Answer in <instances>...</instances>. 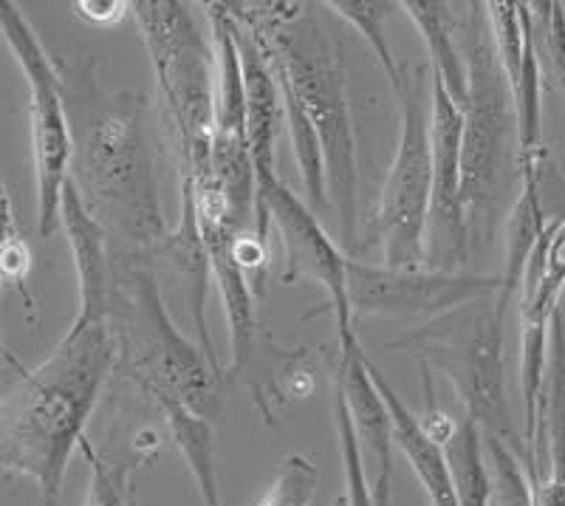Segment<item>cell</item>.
<instances>
[{
    "mask_svg": "<svg viewBox=\"0 0 565 506\" xmlns=\"http://www.w3.org/2000/svg\"><path fill=\"white\" fill-rule=\"evenodd\" d=\"M532 12V34L537 49L543 83L559 91L565 99V7L557 0L529 3Z\"/></svg>",
    "mask_w": 565,
    "mask_h": 506,
    "instance_id": "cell-24",
    "label": "cell"
},
{
    "mask_svg": "<svg viewBox=\"0 0 565 506\" xmlns=\"http://www.w3.org/2000/svg\"><path fill=\"white\" fill-rule=\"evenodd\" d=\"M427 71L396 85L398 141L373 215V241L387 266H427V224L433 201V136Z\"/></svg>",
    "mask_w": 565,
    "mask_h": 506,
    "instance_id": "cell-8",
    "label": "cell"
},
{
    "mask_svg": "<svg viewBox=\"0 0 565 506\" xmlns=\"http://www.w3.org/2000/svg\"><path fill=\"white\" fill-rule=\"evenodd\" d=\"M108 326L116 346V373L141 397L179 399L206 417V404L224 377L201 348L175 328L159 283L139 261L114 257Z\"/></svg>",
    "mask_w": 565,
    "mask_h": 506,
    "instance_id": "cell-5",
    "label": "cell"
},
{
    "mask_svg": "<svg viewBox=\"0 0 565 506\" xmlns=\"http://www.w3.org/2000/svg\"><path fill=\"white\" fill-rule=\"evenodd\" d=\"M503 326L507 306L489 297L402 334L387 342V351L411 354L418 368L441 371L461 399L463 417L476 422L483 436L512 444L523 458V436L512 424L503 382Z\"/></svg>",
    "mask_w": 565,
    "mask_h": 506,
    "instance_id": "cell-6",
    "label": "cell"
},
{
    "mask_svg": "<svg viewBox=\"0 0 565 506\" xmlns=\"http://www.w3.org/2000/svg\"><path fill=\"white\" fill-rule=\"evenodd\" d=\"M501 295V275H463L433 266H373L348 257L353 317L438 320L469 303Z\"/></svg>",
    "mask_w": 565,
    "mask_h": 506,
    "instance_id": "cell-12",
    "label": "cell"
},
{
    "mask_svg": "<svg viewBox=\"0 0 565 506\" xmlns=\"http://www.w3.org/2000/svg\"><path fill=\"white\" fill-rule=\"evenodd\" d=\"M164 257L170 263V270L184 281L186 303H190V317H193L195 337H199L201 351L210 357V362L221 371L224 377V368L218 362V354L212 348L210 328H206V277H212L210 266V252H206L204 235H201L199 226V212H195V199H193V185L186 179H181V219L175 232H170L168 241L148 257Z\"/></svg>",
    "mask_w": 565,
    "mask_h": 506,
    "instance_id": "cell-17",
    "label": "cell"
},
{
    "mask_svg": "<svg viewBox=\"0 0 565 506\" xmlns=\"http://www.w3.org/2000/svg\"><path fill=\"white\" fill-rule=\"evenodd\" d=\"M367 368H371V377L380 388L382 399H385L387 411H391L393 419V442L402 450L407 462H411L413 473H416L418 484L427 493L433 506H458L456 495V481H452L450 462H447V453H444V444L436 442V439L422 428V419L402 402L393 384L387 382L385 373L373 366L367 359Z\"/></svg>",
    "mask_w": 565,
    "mask_h": 506,
    "instance_id": "cell-18",
    "label": "cell"
},
{
    "mask_svg": "<svg viewBox=\"0 0 565 506\" xmlns=\"http://www.w3.org/2000/svg\"><path fill=\"white\" fill-rule=\"evenodd\" d=\"M0 32L29 83V119H32L34 201H38V235L60 230L63 192L71 179V125L63 85L54 57L43 49L26 14L14 3H0Z\"/></svg>",
    "mask_w": 565,
    "mask_h": 506,
    "instance_id": "cell-9",
    "label": "cell"
},
{
    "mask_svg": "<svg viewBox=\"0 0 565 506\" xmlns=\"http://www.w3.org/2000/svg\"><path fill=\"white\" fill-rule=\"evenodd\" d=\"M402 12L416 23L422 34L427 54H430L433 77L447 88L452 103L463 108L469 94V68L467 57L461 52L456 27V3H441V0H405Z\"/></svg>",
    "mask_w": 565,
    "mask_h": 506,
    "instance_id": "cell-20",
    "label": "cell"
},
{
    "mask_svg": "<svg viewBox=\"0 0 565 506\" xmlns=\"http://www.w3.org/2000/svg\"><path fill=\"white\" fill-rule=\"evenodd\" d=\"M232 18V14H230ZM235 23V38H238L241 63H244V83H246V116H249V141H252V159H255L257 176L277 173L275 167V141L280 130V119L286 116L282 110V94L266 63L260 45L252 40V34Z\"/></svg>",
    "mask_w": 565,
    "mask_h": 506,
    "instance_id": "cell-19",
    "label": "cell"
},
{
    "mask_svg": "<svg viewBox=\"0 0 565 506\" xmlns=\"http://www.w3.org/2000/svg\"><path fill=\"white\" fill-rule=\"evenodd\" d=\"M546 447V473L534 484V504L565 506V317L557 308L548 340V371L540 399L537 470L540 450Z\"/></svg>",
    "mask_w": 565,
    "mask_h": 506,
    "instance_id": "cell-16",
    "label": "cell"
},
{
    "mask_svg": "<svg viewBox=\"0 0 565 506\" xmlns=\"http://www.w3.org/2000/svg\"><path fill=\"white\" fill-rule=\"evenodd\" d=\"M331 417H334L337 442H340V462L342 473H345V498L348 506H373L371 484H367L365 462H362L360 439H356V428H353V417L348 411L345 393L342 384L334 377V391H331Z\"/></svg>",
    "mask_w": 565,
    "mask_h": 506,
    "instance_id": "cell-25",
    "label": "cell"
},
{
    "mask_svg": "<svg viewBox=\"0 0 565 506\" xmlns=\"http://www.w3.org/2000/svg\"><path fill=\"white\" fill-rule=\"evenodd\" d=\"M156 408L164 417L170 439H173L175 450L193 475L201 506H224L221 504L218 470H215V433H212L210 419L201 417L193 408H186L179 399H159Z\"/></svg>",
    "mask_w": 565,
    "mask_h": 506,
    "instance_id": "cell-21",
    "label": "cell"
},
{
    "mask_svg": "<svg viewBox=\"0 0 565 506\" xmlns=\"http://www.w3.org/2000/svg\"><path fill=\"white\" fill-rule=\"evenodd\" d=\"M430 136H433V201L427 224V266L458 272L467 266L469 232L463 215V114L430 71Z\"/></svg>",
    "mask_w": 565,
    "mask_h": 506,
    "instance_id": "cell-13",
    "label": "cell"
},
{
    "mask_svg": "<svg viewBox=\"0 0 565 506\" xmlns=\"http://www.w3.org/2000/svg\"><path fill=\"white\" fill-rule=\"evenodd\" d=\"M134 9L128 0H77L74 12L90 27H116Z\"/></svg>",
    "mask_w": 565,
    "mask_h": 506,
    "instance_id": "cell-28",
    "label": "cell"
},
{
    "mask_svg": "<svg viewBox=\"0 0 565 506\" xmlns=\"http://www.w3.org/2000/svg\"><path fill=\"white\" fill-rule=\"evenodd\" d=\"M334 506H348V498H345V495H340V498H334Z\"/></svg>",
    "mask_w": 565,
    "mask_h": 506,
    "instance_id": "cell-29",
    "label": "cell"
},
{
    "mask_svg": "<svg viewBox=\"0 0 565 506\" xmlns=\"http://www.w3.org/2000/svg\"><path fill=\"white\" fill-rule=\"evenodd\" d=\"M60 226L68 235L74 270H77L79 308L74 317L85 320H103L108 317L110 303V277H114V250L99 226V221L88 212L79 199L77 187L65 185L63 210H60Z\"/></svg>",
    "mask_w": 565,
    "mask_h": 506,
    "instance_id": "cell-15",
    "label": "cell"
},
{
    "mask_svg": "<svg viewBox=\"0 0 565 506\" xmlns=\"http://www.w3.org/2000/svg\"><path fill=\"white\" fill-rule=\"evenodd\" d=\"M71 125V185L99 221L114 257L148 261L168 241L148 96L108 88L97 60L54 57Z\"/></svg>",
    "mask_w": 565,
    "mask_h": 506,
    "instance_id": "cell-1",
    "label": "cell"
},
{
    "mask_svg": "<svg viewBox=\"0 0 565 506\" xmlns=\"http://www.w3.org/2000/svg\"><path fill=\"white\" fill-rule=\"evenodd\" d=\"M206 20L215 52V123H212V176L230 204L232 226L255 230L257 173L252 159L246 83L238 38L226 3H206Z\"/></svg>",
    "mask_w": 565,
    "mask_h": 506,
    "instance_id": "cell-10",
    "label": "cell"
},
{
    "mask_svg": "<svg viewBox=\"0 0 565 506\" xmlns=\"http://www.w3.org/2000/svg\"><path fill=\"white\" fill-rule=\"evenodd\" d=\"M483 453H487L489 478H492L494 506H537L532 475L512 444L498 436H483Z\"/></svg>",
    "mask_w": 565,
    "mask_h": 506,
    "instance_id": "cell-23",
    "label": "cell"
},
{
    "mask_svg": "<svg viewBox=\"0 0 565 506\" xmlns=\"http://www.w3.org/2000/svg\"><path fill=\"white\" fill-rule=\"evenodd\" d=\"M116 346L108 317H74L49 359L18 368L0 402V464L7 475L34 481L45 506L57 504L74 447H83L85 424L97 411Z\"/></svg>",
    "mask_w": 565,
    "mask_h": 506,
    "instance_id": "cell-2",
    "label": "cell"
},
{
    "mask_svg": "<svg viewBox=\"0 0 565 506\" xmlns=\"http://www.w3.org/2000/svg\"><path fill=\"white\" fill-rule=\"evenodd\" d=\"M130 14L141 29L153 63L161 103L168 108L181 159V179L212 176V123H215V52L204 43L186 3L139 0Z\"/></svg>",
    "mask_w": 565,
    "mask_h": 506,
    "instance_id": "cell-7",
    "label": "cell"
},
{
    "mask_svg": "<svg viewBox=\"0 0 565 506\" xmlns=\"http://www.w3.org/2000/svg\"><path fill=\"white\" fill-rule=\"evenodd\" d=\"M322 3L300 0H230L226 12L252 34L271 74L295 91L315 123L326 156L328 199L340 221L342 246L356 250L360 165L348 99L342 43L322 14Z\"/></svg>",
    "mask_w": 565,
    "mask_h": 506,
    "instance_id": "cell-3",
    "label": "cell"
},
{
    "mask_svg": "<svg viewBox=\"0 0 565 506\" xmlns=\"http://www.w3.org/2000/svg\"><path fill=\"white\" fill-rule=\"evenodd\" d=\"M317 498V464L309 455L289 453L277 464L275 481L257 506H315Z\"/></svg>",
    "mask_w": 565,
    "mask_h": 506,
    "instance_id": "cell-26",
    "label": "cell"
},
{
    "mask_svg": "<svg viewBox=\"0 0 565 506\" xmlns=\"http://www.w3.org/2000/svg\"><path fill=\"white\" fill-rule=\"evenodd\" d=\"M275 224L282 244V283L311 281L326 292L328 306L340 328V337L353 334V312L348 301V257L328 238L315 210L302 204L277 173L257 176L255 232L266 241Z\"/></svg>",
    "mask_w": 565,
    "mask_h": 506,
    "instance_id": "cell-11",
    "label": "cell"
},
{
    "mask_svg": "<svg viewBox=\"0 0 565 506\" xmlns=\"http://www.w3.org/2000/svg\"><path fill=\"white\" fill-rule=\"evenodd\" d=\"M326 9H331L337 18L348 20L367 40V45H371L376 60L385 68L387 83H391V88H396L405 77V71L398 68L396 54L387 43L385 23L396 9H402V3H393V0H326Z\"/></svg>",
    "mask_w": 565,
    "mask_h": 506,
    "instance_id": "cell-22",
    "label": "cell"
},
{
    "mask_svg": "<svg viewBox=\"0 0 565 506\" xmlns=\"http://www.w3.org/2000/svg\"><path fill=\"white\" fill-rule=\"evenodd\" d=\"M334 377L342 384L348 411H351L353 428H356V439H360L373 506H387L391 504L393 481V447H396L393 419L380 388L373 382L367 357L362 354L356 334L340 337V368H337Z\"/></svg>",
    "mask_w": 565,
    "mask_h": 506,
    "instance_id": "cell-14",
    "label": "cell"
},
{
    "mask_svg": "<svg viewBox=\"0 0 565 506\" xmlns=\"http://www.w3.org/2000/svg\"><path fill=\"white\" fill-rule=\"evenodd\" d=\"M456 27L469 68V94L461 108L463 215L469 250H487L521 192V130L487 3H456Z\"/></svg>",
    "mask_w": 565,
    "mask_h": 506,
    "instance_id": "cell-4",
    "label": "cell"
},
{
    "mask_svg": "<svg viewBox=\"0 0 565 506\" xmlns=\"http://www.w3.org/2000/svg\"><path fill=\"white\" fill-rule=\"evenodd\" d=\"M3 210H7V226H3V250H0V270L9 283H23L26 281L29 270H32V252L23 235L14 230V210H12V196L3 192Z\"/></svg>",
    "mask_w": 565,
    "mask_h": 506,
    "instance_id": "cell-27",
    "label": "cell"
}]
</instances>
